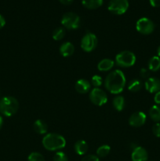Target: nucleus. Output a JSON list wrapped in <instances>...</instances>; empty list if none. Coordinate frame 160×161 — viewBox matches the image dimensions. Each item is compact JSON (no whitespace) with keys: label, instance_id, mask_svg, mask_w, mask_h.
Masks as SVG:
<instances>
[{"label":"nucleus","instance_id":"obj_32","mask_svg":"<svg viewBox=\"0 0 160 161\" xmlns=\"http://www.w3.org/2000/svg\"><path fill=\"white\" fill-rule=\"evenodd\" d=\"M154 101L157 105H160V91L155 93V95L154 97Z\"/></svg>","mask_w":160,"mask_h":161},{"label":"nucleus","instance_id":"obj_23","mask_svg":"<svg viewBox=\"0 0 160 161\" xmlns=\"http://www.w3.org/2000/svg\"><path fill=\"white\" fill-rule=\"evenodd\" d=\"M111 147L108 145H103L97 149V155L99 157H105L109 154Z\"/></svg>","mask_w":160,"mask_h":161},{"label":"nucleus","instance_id":"obj_12","mask_svg":"<svg viewBox=\"0 0 160 161\" xmlns=\"http://www.w3.org/2000/svg\"><path fill=\"white\" fill-rule=\"evenodd\" d=\"M144 86L149 93H157L160 91V80L155 77H149L146 80Z\"/></svg>","mask_w":160,"mask_h":161},{"label":"nucleus","instance_id":"obj_4","mask_svg":"<svg viewBox=\"0 0 160 161\" xmlns=\"http://www.w3.org/2000/svg\"><path fill=\"white\" fill-rule=\"evenodd\" d=\"M136 62V56L129 50H124L118 53L115 57V63L122 68H129L133 66Z\"/></svg>","mask_w":160,"mask_h":161},{"label":"nucleus","instance_id":"obj_19","mask_svg":"<svg viewBox=\"0 0 160 161\" xmlns=\"http://www.w3.org/2000/svg\"><path fill=\"white\" fill-rule=\"evenodd\" d=\"M148 69L152 72H157L160 69V58L158 56H154L149 60Z\"/></svg>","mask_w":160,"mask_h":161},{"label":"nucleus","instance_id":"obj_22","mask_svg":"<svg viewBox=\"0 0 160 161\" xmlns=\"http://www.w3.org/2000/svg\"><path fill=\"white\" fill-rule=\"evenodd\" d=\"M141 88H142V83L141 80H136V79L132 80L128 84V90L131 92H138L139 91H141Z\"/></svg>","mask_w":160,"mask_h":161},{"label":"nucleus","instance_id":"obj_2","mask_svg":"<svg viewBox=\"0 0 160 161\" xmlns=\"http://www.w3.org/2000/svg\"><path fill=\"white\" fill-rule=\"evenodd\" d=\"M42 146L49 151H56L62 149L66 146V140L59 134H47L42 139Z\"/></svg>","mask_w":160,"mask_h":161},{"label":"nucleus","instance_id":"obj_34","mask_svg":"<svg viewBox=\"0 0 160 161\" xmlns=\"http://www.w3.org/2000/svg\"><path fill=\"white\" fill-rule=\"evenodd\" d=\"M60 3L64 5H70L73 2V0H59Z\"/></svg>","mask_w":160,"mask_h":161},{"label":"nucleus","instance_id":"obj_27","mask_svg":"<svg viewBox=\"0 0 160 161\" xmlns=\"http://www.w3.org/2000/svg\"><path fill=\"white\" fill-rule=\"evenodd\" d=\"M53 161H68V159L64 153L57 152L53 157Z\"/></svg>","mask_w":160,"mask_h":161},{"label":"nucleus","instance_id":"obj_15","mask_svg":"<svg viewBox=\"0 0 160 161\" xmlns=\"http://www.w3.org/2000/svg\"><path fill=\"white\" fill-rule=\"evenodd\" d=\"M115 61L108 58H105V59L101 60L100 62L97 64V69L100 72H107L109 71L114 67Z\"/></svg>","mask_w":160,"mask_h":161},{"label":"nucleus","instance_id":"obj_6","mask_svg":"<svg viewBox=\"0 0 160 161\" xmlns=\"http://www.w3.org/2000/svg\"><path fill=\"white\" fill-rule=\"evenodd\" d=\"M128 8V0H111L108 6V10L115 15H122L125 14Z\"/></svg>","mask_w":160,"mask_h":161},{"label":"nucleus","instance_id":"obj_35","mask_svg":"<svg viewBox=\"0 0 160 161\" xmlns=\"http://www.w3.org/2000/svg\"><path fill=\"white\" fill-rule=\"evenodd\" d=\"M3 117H2L1 115H0V129H1L2 127H3Z\"/></svg>","mask_w":160,"mask_h":161},{"label":"nucleus","instance_id":"obj_36","mask_svg":"<svg viewBox=\"0 0 160 161\" xmlns=\"http://www.w3.org/2000/svg\"><path fill=\"white\" fill-rule=\"evenodd\" d=\"M157 53H158V56L160 58V46L158 47V50H157Z\"/></svg>","mask_w":160,"mask_h":161},{"label":"nucleus","instance_id":"obj_10","mask_svg":"<svg viewBox=\"0 0 160 161\" xmlns=\"http://www.w3.org/2000/svg\"><path fill=\"white\" fill-rule=\"evenodd\" d=\"M147 119L145 113L143 112L133 113L129 118V124L133 127H140L144 125Z\"/></svg>","mask_w":160,"mask_h":161},{"label":"nucleus","instance_id":"obj_18","mask_svg":"<svg viewBox=\"0 0 160 161\" xmlns=\"http://www.w3.org/2000/svg\"><path fill=\"white\" fill-rule=\"evenodd\" d=\"M82 3L87 9H95L102 6L103 0H82Z\"/></svg>","mask_w":160,"mask_h":161},{"label":"nucleus","instance_id":"obj_28","mask_svg":"<svg viewBox=\"0 0 160 161\" xmlns=\"http://www.w3.org/2000/svg\"><path fill=\"white\" fill-rule=\"evenodd\" d=\"M140 75L142 79H148L150 76V70L148 69H146V68H142V69L140 70Z\"/></svg>","mask_w":160,"mask_h":161},{"label":"nucleus","instance_id":"obj_8","mask_svg":"<svg viewBox=\"0 0 160 161\" xmlns=\"http://www.w3.org/2000/svg\"><path fill=\"white\" fill-rule=\"evenodd\" d=\"M89 100L93 105L101 106L108 102V96L100 88H93L89 93Z\"/></svg>","mask_w":160,"mask_h":161},{"label":"nucleus","instance_id":"obj_1","mask_svg":"<svg viewBox=\"0 0 160 161\" xmlns=\"http://www.w3.org/2000/svg\"><path fill=\"white\" fill-rule=\"evenodd\" d=\"M105 87L110 93L114 94H120L125 85V76L119 69L112 71L105 79Z\"/></svg>","mask_w":160,"mask_h":161},{"label":"nucleus","instance_id":"obj_17","mask_svg":"<svg viewBox=\"0 0 160 161\" xmlns=\"http://www.w3.org/2000/svg\"><path fill=\"white\" fill-rule=\"evenodd\" d=\"M74 149L78 155H85L88 150V145L84 140H79L75 142V146H74Z\"/></svg>","mask_w":160,"mask_h":161},{"label":"nucleus","instance_id":"obj_9","mask_svg":"<svg viewBox=\"0 0 160 161\" xmlns=\"http://www.w3.org/2000/svg\"><path fill=\"white\" fill-rule=\"evenodd\" d=\"M97 46V38L93 33L87 32L84 35L81 41V48L85 52H91Z\"/></svg>","mask_w":160,"mask_h":161},{"label":"nucleus","instance_id":"obj_14","mask_svg":"<svg viewBox=\"0 0 160 161\" xmlns=\"http://www.w3.org/2000/svg\"><path fill=\"white\" fill-rule=\"evenodd\" d=\"M75 52V47L71 42H64L60 47V53L64 58L72 56Z\"/></svg>","mask_w":160,"mask_h":161},{"label":"nucleus","instance_id":"obj_13","mask_svg":"<svg viewBox=\"0 0 160 161\" xmlns=\"http://www.w3.org/2000/svg\"><path fill=\"white\" fill-rule=\"evenodd\" d=\"M75 90L79 94H86L90 91L91 84L88 80H84V79H81L78 80V81L75 83Z\"/></svg>","mask_w":160,"mask_h":161},{"label":"nucleus","instance_id":"obj_29","mask_svg":"<svg viewBox=\"0 0 160 161\" xmlns=\"http://www.w3.org/2000/svg\"><path fill=\"white\" fill-rule=\"evenodd\" d=\"M152 132L157 138H160V123H156L152 127Z\"/></svg>","mask_w":160,"mask_h":161},{"label":"nucleus","instance_id":"obj_3","mask_svg":"<svg viewBox=\"0 0 160 161\" xmlns=\"http://www.w3.org/2000/svg\"><path fill=\"white\" fill-rule=\"evenodd\" d=\"M19 108L18 101L13 97L6 96L0 100V113L5 116H12Z\"/></svg>","mask_w":160,"mask_h":161},{"label":"nucleus","instance_id":"obj_24","mask_svg":"<svg viewBox=\"0 0 160 161\" xmlns=\"http://www.w3.org/2000/svg\"><path fill=\"white\" fill-rule=\"evenodd\" d=\"M66 32L64 28H57L53 31V34H52V36H53V39L56 41L61 40L65 36Z\"/></svg>","mask_w":160,"mask_h":161},{"label":"nucleus","instance_id":"obj_21","mask_svg":"<svg viewBox=\"0 0 160 161\" xmlns=\"http://www.w3.org/2000/svg\"><path fill=\"white\" fill-rule=\"evenodd\" d=\"M149 116L155 122L158 123L160 121V106L153 105L149 109Z\"/></svg>","mask_w":160,"mask_h":161},{"label":"nucleus","instance_id":"obj_20","mask_svg":"<svg viewBox=\"0 0 160 161\" xmlns=\"http://www.w3.org/2000/svg\"><path fill=\"white\" fill-rule=\"evenodd\" d=\"M112 105L115 109L119 112L122 111L124 108V107H125V99H124V97L121 95L116 96V97L113 99Z\"/></svg>","mask_w":160,"mask_h":161},{"label":"nucleus","instance_id":"obj_7","mask_svg":"<svg viewBox=\"0 0 160 161\" xmlns=\"http://www.w3.org/2000/svg\"><path fill=\"white\" fill-rule=\"evenodd\" d=\"M155 26L154 22L147 17L140 18L136 24V30H137L138 32L142 35L152 34L155 30Z\"/></svg>","mask_w":160,"mask_h":161},{"label":"nucleus","instance_id":"obj_26","mask_svg":"<svg viewBox=\"0 0 160 161\" xmlns=\"http://www.w3.org/2000/svg\"><path fill=\"white\" fill-rule=\"evenodd\" d=\"M103 83V79L100 75H95L91 79V84L94 86V88H99Z\"/></svg>","mask_w":160,"mask_h":161},{"label":"nucleus","instance_id":"obj_31","mask_svg":"<svg viewBox=\"0 0 160 161\" xmlns=\"http://www.w3.org/2000/svg\"><path fill=\"white\" fill-rule=\"evenodd\" d=\"M149 2L153 7H159L160 6V0H149Z\"/></svg>","mask_w":160,"mask_h":161},{"label":"nucleus","instance_id":"obj_33","mask_svg":"<svg viewBox=\"0 0 160 161\" xmlns=\"http://www.w3.org/2000/svg\"><path fill=\"white\" fill-rule=\"evenodd\" d=\"M5 25H6V20H5L4 17L0 14V29L3 28V27L5 26Z\"/></svg>","mask_w":160,"mask_h":161},{"label":"nucleus","instance_id":"obj_5","mask_svg":"<svg viewBox=\"0 0 160 161\" xmlns=\"http://www.w3.org/2000/svg\"><path fill=\"white\" fill-rule=\"evenodd\" d=\"M61 24L67 29H77L80 26V17L75 13H66L61 18Z\"/></svg>","mask_w":160,"mask_h":161},{"label":"nucleus","instance_id":"obj_11","mask_svg":"<svg viewBox=\"0 0 160 161\" xmlns=\"http://www.w3.org/2000/svg\"><path fill=\"white\" fill-rule=\"evenodd\" d=\"M131 158L133 161H147L148 154L147 150L141 146H136L131 154Z\"/></svg>","mask_w":160,"mask_h":161},{"label":"nucleus","instance_id":"obj_25","mask_svg":"<svg viewBox=\"0 0 160 161\" xmlns=\"http://www.w3.org/2000/svg\"><path fill=\"white\" fill-rule=\"evenodd\" d=\"M28 161H45V158L41 153L37 152L31 153L28 157Z\"/></svg>","mask_w":160,"mask_h":161},{"label":"nucleus","instance_id":"obj_16","mask_svg":"<svg viewBox=\"0 0 160 161\" xmlns=\"http://www.w3.org/2000/svg\"><path fill=\"white\" fill-rule=\"evenodd\" d=\"M33 128L35 131L39 135H44L48 130V126L42 119H37L33 124Z\"/></svg>","mask_w":160,"mask_h":161},{"label":"nucleus","instance_id":"obj_30","mask_svg":"<svg viewBox=\"0 0 160 161\" xmlns=\"http://www.w3.org/2000/svg\"><path fill=\"white\" fill-rule=\"evenodd\" d=\"M82 161H100L99 157L95 155H87L83 157Z\"/></svg>","mask_w":160,"mask_h":161}]
</instances>
